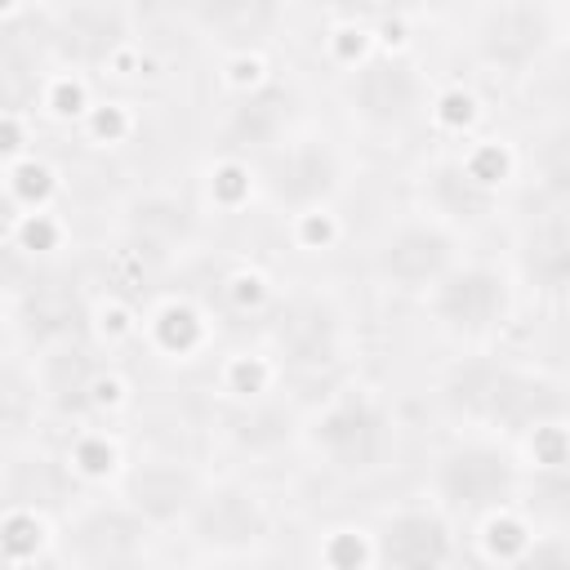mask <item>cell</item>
<instances>
[{
	"mask_svg": "<svg viewBox=\"0 0 570 570\" xmlns=\"http://www.w3.org/2000/svg\"><path fill=\"white\" fill-rule=\"evenodd\" d=\"M18 347V330H13V312L9 303H0V365L9 361V352Z\"/></svg>",
	"mask_w": 570,
	"mask_h": 570,
	"instance_id": "cell-38",
	"label": "cell"
},
{
	"mask_svg": "<svg viewBox=\"0 0 570 570\" xmlns=\"http://www.w3.org/2000/svg\"><path fill=\"white\" fill-rule=\"evenodd\" d=\"M370 548H374V566H401V570L454 566L463 557V525L423 494L379 512L370 525Z\"/></svg>",
	"mask_w": 570,
	"mask_h": 570,
	"instance_id": "cell-15",
	"label": "cell"
},
{
	"mask_svg": "<svg viewBox=\"0 0 570 570\" xmlns=\"http://www.w3.org/2000/svg\"><path fill=\"white\" fill-rule=\"evenodd\" d=\"M298 450L330 476L370 481L401 454L396 401L365 379H338L298 410Z\"/></svg>",
	"mask_w": 570,
	"mask_h": 570,
	"instance_id": "cell-2",
	"label": "cell"
},
{
	"mask_svg": "<svg viewBox=\"0 0 570 570\" xmlns=\"http://www.w3.org/2000/svg\"><path fill=\"white\" fill-rule=\"evenodd\" d=\"M196 205L174 196V191H138L134 205H125V236L129 249L138 254H165L183 249L187 236L196 232Z\"/></svg>",
	"mask_w": 570,
	"mask_h": 570,
	"instance_id": "cell-22",
	"label": "cell"
},
{
	"mask_svg": "<svg viewBox=\"0 0 570 570\" xmlns=\"http://www.w3.org/2000/svg\"><path fill=\"white\" fill-rule=\"evenodd\" d=\"M134 129H138V116H134V102L125 98H94L89 111L80 116V134L94 147H125Z\"/></svg>",
	"mask_w": 570,
	"mask_h": 570,
	"instance_id": "cell-33",
	"label": "cell"
},
{
	"mask_svg": "<svg viewBox=\"0 0 570 570\" xmlns=\"http://www.w3.org/2000/svg\"><path fill=\"white\" fill-rule=\"evenodd\" d=\"M0 178H4V187H9V196H13V205H18V214H27V209H58L62 174H58L40 151H31V156L4 165Z\"/></svg>",
	"mask_w": 570,
	"mask_h": 570,
	"instance_id": "cell-30",
	"label": "cell"
},
{
	"mask_svg": "<svg viewBox=\"0 0 570 570\" xmlns=\"http://www.w3.org/2000/svg\"><path fill=\"white\" fill-rule=\"evenodd\" d=\"M218 392L232 401V405H245V401H258L267 392H276L281 383V370L276 361L254 343V347H236L227 356H218Z\"/></svg>",
	"mask_w": 570,
	"mask_h": 570,
	"instance_id": "cell-28",
	"label": "cell"
},
{
	"mask_svg": "<svg viewBox=\"0 0 570 570\" xmlns=\"http://www.w3.org/2000/svg\"><path fill=\"white\" fill-rule=\"evenodd\" d=\"M138 45L129 0H58L45 13V58L49 67L107 76Z\"/></svg>",
	"mask_w": 570,
	"mask_h": 570,
	"instance_id": "cell-13",
	"label": "cell"
},
{
	"mask_svg": "<svg viewBox=\"0 0 570 570\" xmlns=\"http://www.w3.org/2000/svg\"><path fill=\"white\" fill-rule=\"evenodd\" d=\"M285 227H289L294 245H298V249H307V254H321V249H330V245L338 240V232H343V223H338V209L298 214V218H289Z\"/></svg>",
	"mask_w": 570,
	"mask_h": 570,
	"instance_id": "cell-35",
	"label": "cell"
},
{
	"mask_svg": "<svg viewBox=\"0 0 570 570\" xmlns=\"http://www.w3.org/2000/svg\"><path fill=\"white\" fill-rule=\"evenodd\" d=\"M321 548L316 557L330 566H374V548H370V525H334L321 530Z\"/></svg>",
	"mask_w": 570,
	"mask_h": 570,
	"instance_id": "cell-34",
	"label": "cell"
},
{
	"mask_svg": "<svg viewBox=\"0 0 570 570\" xmlns=\"http://www.w3.org/2000/svg\"><path fill=\"white\" fill-rule=\"evenodd\" d=\"M272 298H276V285L254 263H236V267H227L218 276V312L223 316H240V321L254 316V321H263V312L272 307Z\"/></svg>",
	"mask_w": 570,
	"mask_h": 570,
	"instance_id": "cell-32",
	"label": "cell"
},
{
	"mask_svg": "<svg viewBox=\"0 0 570 570\" xmlns=\"http://www.w3.org/2000/svg\"><path fill=\"white\" fill-rule=\"evenodd\" d=\"M463 40L481 71L525 80L561 49V9L557 0H481Z\"/></svg>",
	"mask_w": 570,
	"mask_h": 570,
	"instance_id": "cell-9",
	"label": "cell"
},
{
	"mask_svg": "<svg viewBox=\"0 0 570 570\" xmlns=\"http://www.w3.org/2000/svg\"><path fill=\"white\" fill-rule=\"evenodd\" d=\"M62 459H67V472H76L89 490H111L129 454L102 423H76Z\"/></svg>",
	"mask_w": 570,
	"mask_h": 570,
	"instance_id": "cell-27",
	"label": "cell"
},
{
	"mask_svg": "<svg viewBox=\"0 0 570 570\" xmlns=\"http://www.w3.org/2000/svg\"><path fill=\"white\" fill-rule=\"evenodd\" d=\"M423 129L432 134L436 147L468 142L472 134L485 129V102H481V94L472 85H463V80H436L432 85V98H428Z\"/></svg>",
	"mask_w": 570,
	"mask_h": 570,
	"instance_id": "cell-25",
	"label": "cell"
},
{
	"mask_svg": "<svg viewBox=\"0 0 570 570\" xmlns=\"http://www.w3.org/2000/svg\"><path fill=\"white\" fill-rule=\"evenodd\" d=\"M36 401L71 423H102L111 410L125 405V379L111 361V352L94 338H71L58 347L36 352L31 370Z\"/></svg>",
	"mask_w": 570,
	"mask_h": 570,
	"instance_id": "cell-12",
	"label": "cell"
},
{
	"mask_svg": "<svg viewBox=\"0 0 570 570\" xmlns=\"http://www.w3.org/2000/svg\"><path fill=\"white\" fill-rule=\"evenodd\" d=\"M9 312H13L18 343L27 338L36 352L71 343V338H94V330H89L94 298L71 276H58V272L31 276V285L9 303Z\"/></svg>",
	"mask_w": 570,
	"mask_h": 570,
	"instance_id": "cell-18",
	"label": "cell"
},
{
	"mask_svg": "<svg viewBox=\"0 0 570 570\" xmlns=\"http://www.w3.org/2000/svg\"><path fill=\"white\" fill-rule=\"evenodd\" d=\"M436 392L459 428H481L503 441H521L530 428L566 419L561 370L508 356L503 347L459 352L445 365Z\"/></svg>",
	"mask_w": 570,
	"mask_h": 570,
	"instance_id": "cell-1",
	"label": "cell"
},
{
	"mask_svg": "<svg viewBox=\"0 0 570 570\" xmlns=\"http://www.w3.org/2000/svg\"><path fill=\"white\" fill-rule=\"evenodd\" d=\"M521 178V151L503 134H472L454 147H432L414 169V209L454 223L459 232H476L499 214Z\"/></svg>",
	"mask_w": 570,
	"mask_h": 570,
	"instance_id": "cell-3",
	"label": "cell"
},
{
	"mask_svg": "<svg viewBox=\"0 0 570 570\" xmlns=\"http://www.w3.org/2000/svg\"><path fill=\"white\" fill-rule=\"evenodd\" d=\"M463 254H468V232H459L454 223H445L436 214L405 209L401 218L383 223V232L370 245L365 267L383 294L419 303V294L432 281H441Z\"/></svg>",
	"mask_w": 570,
	"mask_h": 570,
	"instance_id": "cell-10",
	"label": "cell"
},
{
	"mask_svg": "<svg viewBox=\"0 0 570 570\" xmlns=\"http://www.w3.org/2000/svg\"><path fill=\"white\" fill-rule=\"evenodd\" d=\"M187 9L218 53H267L289 22V0H191Z\"/></svg>",
	"mask_w": 570,
	"mask_h": 570,
	"instance_id": "cell-20",
	"label": "cell"
},
{
	"mask_svg": "<svg viewBox=\"0 0 570 570\" xmlns=\"http://www.w3.org/2000/svg\"><path fill=\"white\" fill-rule=\"evenodd\" d=\"M45 80H49V58H36L27 49H0V111L40 116Z\"/></svg>",
	"mask_w": 570,
	"mask_h": 570,
	"instance_id": "cell-29",
	"label": "cell"
},
{
	"mask_svg": "<svg viewBox=\"0 0 570 570\" xmlns=\"http://www.w3.org/2000/svg\"><path fill=\"white\" fill-rule=\"evenodd\" d=\"M0 561L31 566V561H58V521L31 503L0 508Z\"/></svg>",
	"mask_w": 570,
	"mask_h": 570,
	"instance_id": "cell-26",
	"label": "cell"
},
{
	"mask_svg": "<svg viewBox=\"0 0 570 570\" xmlns=\"http://www.w3.org/2000/svg\"><path fill=\"white\" fill-rule=\"evenodd\" d=\"M436 76L428 62L405 49L379 40L365 58L338 71V98L352 120V129L370 142H401L414 129H423L428 98H432Z\"/></svg>",
	"mask_w": 570,
	"mask_h": 570,
	"instance_id": "cell-6",
	"label": "cell"
},
{
	"mask_svg": "<svg viewBox=\"0 0 570 570\" xmlns=\"http://www.w3.org/2000/svg\"><path fill=\"white\" fill-rule=\"evenodd\" d=\"M227 436L240 454L267 459L281 445H298V410L289 401H281V392H267L258 401L236 405V414L227 423Z\"/></svg>",
	"mask_w": 570,
	"mask_h": 570,
	"instance_id": "cell-24",
	"label": "cell"
},
{
	"mask_svg": "<svg viewBox=\"0 0 570 570\" xmlns=\"http://www.w3.org/2000/svg\"><path fill=\"white\" fill-rule=\"evenodd\" d=\"M423 494L432 503H441L459 525H472L485 512L525 503L530 472L512 441L481 432V428H454L428 454Z\"/></svg>",
	"mask_w": 570,
	"mask_h": 570,
	"instance_id": "cell-4",
	"label": "cell"
},
{
	"mask_svg": "<svg viewBox=\"0 0 570 570\" xmlns=\"http://www.w3.org/2000/svg\"><path fill=\"white\" fill-rule=\"evenodd\" d=\"M134 338L165 365H196L214 352L218 325H214L209 303L191 294H160L138 312Z\"/></svg>",
	"mask_w": 570,
	"mask_h": 570,
	"instance_id": "cell-19",
	"label": "cell"
},
{
	"mask_svg": "<svg viewBox=\"0 0 570 570\" xmlns=\"http://www.w3.org/2000/svg\"><path fill=\"white\" fill-rule=\"evenodd\" d=\"M472 539H476V557L481 561H494V566H530V561H548L543 543L561 530H548L539 517H530L525 503H512V508H499V512H485L481 521L468 525Z\"/></svg>",
	"mask_w": 570,
	"mask_h": 570,
	"instance_id": "cell-21",
	"label": "cell"
},
{
	"mask_svg": "<svg viewBox=\"0 0 570 570\" xmlns=\"http://www.w3.org/2000/svg\"><path fill=\"white\" fill-rule=\"evenodd\" d=\"M27 9V0H0V22H13Z\"/></svg>",
	"mask_w": 570,
	"mask_h": 570,
	"instance_id": "cell-39",
	"label": "cell"
},
{
	"mask_svg": "<svg viewBox=\"0 0 570 570\" xmlns=\"http://www.w3.org/2000/svg\"><path fill=\"white\" fill-rule=\"evenodd\" d=\"M566 205L548 200V209L534 214V223L525 227L521 240V263H508L521 289H543V294H561L566 281Z\"/></svg>",
	"mask_w": 570,
	"mask_h": 570,
	"instance_id": "cell-23",
	"label": "cell"
},
{
	"mask_svg": "<svg viewBox=\"0 0 570 570\" xmlns=\"http://www.w3.org/2000/svg\"><path fill=\"white\" fill-rule=\"evenodd\" d=\"M156 530L116 494L94 490L58 521V561L71 566H138L151 557Z\"/></svg>",
	"mask_w": 570,
	"mask_h": 570,
	"instance_id": "cell-14",
	"label": "cell"
},
{
	"mask_svg": "<svg viewBox=\"0 0 570 570\" xmlns=\"http://www.w3.org/2000/svg\"><path fill=\"white\" fill-rule=\"evenodd\" d=\"M205 205L218 209V214H240L245 205L258 200L254 191V165L245 156H218L209 151V165H205Z\"/></svg>",
	"mask_w": 570,
	"mask_h": 570,
	"instance_id": "cell-31",
	"label": "cell"
},
{
	"mask_svg": "<svg viewBox=\"0 0 570 570\" xmlns=\"http://www.w3.org/2000/svg\"><path fill=\"white\" fill-rule=\"evenodd\" d=\"M419 307L450 347L476 352V347H499L508 330L517 325L521 312V285L508 263L463 254L441 281H432L419 294Z\"/></svg>",
	"mask_w": 570,
	"mask_h": 570,
	"instance_id": "cell-8",
	"label": "cell"
},
{
	"mask_svg": "<svg viewBox=\"0 0 570 570\" xmlns=\"http://www.w3.org/2000/svg\"><path fill=\"white\" fill-rule=\"evenodd\" d=\"M258 347L276 361L281 379H321L338 374L356 347V321L338 289L330 285H289L276 289L272 307L258 321Z\"/></svg>",
	"mask_w": 570,
	"mask_h": 570,
	"instance_id": "cell-5",
	"label": "cell"
},
{
	"mask_svg": "<svg viewBox=\"0 0 570 570\" xmlns=\"http://www.w3.org/2000/svg\"><path fill=\"white\" fill-rule=\"evenodd\" d=\"M383 4H387V0H325L330 18H365V22H374Z\"/></svg>",
	"mask_w": 570,
	"mask_h": 570,
	"instance_id": "cell-37",
	"label": "cell"
},
{
	"mask_svg": "<svg viewBox=\"0 0 570 570\" xmlns=\"http://www.w3.org/2000/svg\"><path fill=\"white\" fill-rule=\"evenodd\" d=\"M36 151V116H9L0 111V169Z\"/></svg>",
	"mask_w": 570,
	"mask_h": 570,
	"instance_id": "cell-36",
	"label": "cell"
},
{
	"mask_svg": "<svg viewBox=\"0 0 570 570\" xmlns=\"http://www.w3.org/2000/svg\"><path fill=\"white\" fill-rule=\"evenodd\" d=\"M249 165H254L258 205L272 209L281 223L316 209H338L356 174L347 142L303 120L289 134H281L267 151H258Z\"/></svg>",
	"mask_w": 570,
	"mask_h": 570,
	"instance_id": "cell-7",
	"label": "cell"
},
{
	"mask_svg": "<svg viewBox=\"0 0 570 570\" xmlns=\"http://www.w3.org/2000/svg\"><path fill=\"white\" fill-rule=\"evenodd\" d=\"M205 468H196L183 454H165V450H142L134 459H125L120 476H116V494L156 530V534H178L187 508L196 503L200 485H205Z\"/></svg>",
	"mask_w": 570,
	"mask_h": 570,
	"instance_id": "cell-17",
	"label": "cell"
},
{
	"mask_svg": "<svg viewBox=\"0 0 570 570\" xmlns=\"http://www.w3.org/2000/svg\"><path fill=\"white\" fill-rule=\"evenodd\" d=\"M294 107H298L294 85L272 71L245 89H227V98L214 116V129H209V151L254 160L258 151H267L281 134H289L298 125Z\"/></svg>",
	"mask_w": 570,
	"mask_h": 570,
	"instance_id": "cell-16",
	"label": "cell"
},
{
	"mask_svg": "<svg viewBox=\"0 0 570 570\" xmlns=\"http://www.w3.org/2000/svg\"><path fill=\"white\" fill-rule=\"evenodd\" d=\"M178 534L214 561H236V557H254L272 534H276V512L267 503V494L245 481V476H218L209 472L196 503L187 508Z\"/></svg>",
	"mask_w": 570,
	"mask_h": 570,
	"instance_id": "cell-11",
	"label": "cell"
}]
</instances>
